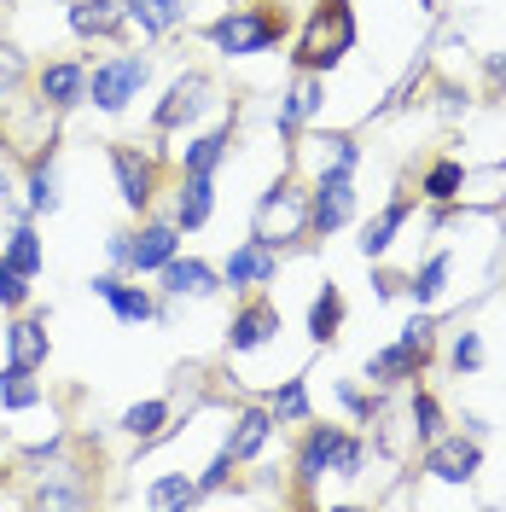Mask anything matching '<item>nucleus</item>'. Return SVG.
Returning <instances> with one entry per match:
<instances>
[{
    "instance_id": "1",
    "label": "nucleus",
    "mask_w": 506,
    "mask_h": 512,
    "mask_svg": "<svg viewBox=\"0 0 506 512\" xmlns=\"http://www.w3.org/2000/svg\"><path fill=\"white\" fill-rule=\"evenodd\" d=\"M355 47V12L349 0H320V12L309 18V30L297 41V64L303 70H332Z\"/></svg>"
},
{
    "instance_id": "2",
    "label": "nucleus",
    "mask_w": 506,
    "mask_h": 512,
    "mask_svg": "<svg viewBox=\"0 0 506 512\" xmlns=\"http://www.w3.org/2000/svg\"><path fill=\"white\" fill-rule=\"evenodd\" d=\"M285 35V12H268V6H233L227 18L210 24V41L222 47L227 59H251V53H268Z\"/></svg>"
},
{
    "instance_id": "3",
    "label": "nucleus",
    "mask_w": 506,
    "mask_h": 512,
    "mask_svg": "<svg viewBox=\"0 0 506 512\" xmlns=\"http://www.w3.org/2000/svg\"><path fill=\"white\" fill-rule=\"evenodd\" d=\"M146 76H152V64L140 59V53H117V59L94 64V76H88V99H94L99 111H123L128 99H140Z\"/></svg>"
},
{
    "instance_id": "4",
    "label": "nucleus",
    "mask_w": 506,
    "mask_h": 512,
    "mask_svg": "<svg viewBox=\"0 0 506 512\" xmlns=\"http://www.w3.org/2000/svg\"><path fill=\"white\" fill-rule=\"evenodd\" d=\"M303 233H309V198L291 181H280L256 204V239L262 245H285V239H303Z\"/></svg>"
},
{
    "instance_id": "5",
    "label": "nucleus",
    "mask_w": 506,
    "mask_h": 512,
    "mask_svg": "<svg viewBox=\"0 0 506 512\" xmlns=\"http://www.w3.org/2000/svg\"><path fill=\"white\" fill-rule=\"evenodd\" d=\"M477 466H483L477 437H431V448H425V472L443 483H472Z\"/></svg>"
},
{
    "instance_id": "6",
    "label": "nucleus",
    "mask_w": 506,
    "mask_h": 512,
    "mask_svg": "<svg viewBox=\"0 0 506 512\" xmlns=\"http://www.w3.org/2000/svg\"><path fill=\"white\" fill-rule=\"evenodd\" d=\"M274 332H280V309H274L268 297H256V303H245V309L233 315V332H227V344L245 355V350H262Z\"/></svg>"
},
{
    "instance_id": "7",
    "label": "nucleus",
    "mask_w": 506,
    "mask_h": 512,
    "mask_svg": "<svg viewBox=\"0 0 506 512\" xmlns=\"http://www.w3.org/2000/svg\"><path fill=\"white\" fill-rule=\"evenodd\" d=\"M280 274V256H274V245H262V239H251V245H239V251L227 256V286H268Z\"/></svg>"
},
{
    "instance_id": "8",
    "label": "nucleus",
    "mask_w": 506,
    "mask_h": 512,
    "mask_svg": "<svg viewBox=\"0 0 506 512\" xmlns=\"http://www.w3.org/2000/svg\"><path fill=\"white\" fill-rule=\"evenodd\" d=\"M163 291H169V297H216L222 280H216V268L198 262V256H187V262L169 256V262H163Z\"/></svg>"
},
{
    "instance_id": "9",
    "label": "nucleus",
    "mask_w": 506,
    "mask_h": 512,
    "mask_svg": "<svg viewBox=\"0 0 506 512\" xmlns=\"http://www.w3.org/2000/svg\"><path fill=\"white\" fill-rule=\"evenodd\" d=\"M204 94H210V76H198V70H192V76H181V82L169 88V99L158 105V128H181V123H192V117H198V111L210 105Z\"/></svg>"
},
{
    "instance_id": "10",
    "label": "nucleus",
    "mask_w": 506,
    "mask_h": 512,
    "mask_svg": "<svg viewBox=\"0 0 506 512\" xmlns=\"http://www.w3.org/2000/svg\"><path fill=\"white\" fill-rule=\"evenodd\" d=\"M76 99H88V70L70 64V59L47 64V70H41V105H47V111H64V105H76Z\"/></svg>"
},
{
    "instance_id": "11",
    "label": "nucleus",
    "mask_w": 506,
    "mask_h": 512,
    "mask_svg": "<svg viewBox=\"0 0 506 512\" xmlns=\"http://www.w3.org/2000/svg\"><path fill=\"white\" fill-rule=\"evenodd\" d=\"M111 169H117V187H123L128 210H146L152 204V163L140 158V152H128V146H117L111 152Z\"/></svg>"
},
{
    "instance_id": "12",
    "label": "nucleus",
    "mask_w": 506,
    "mask_h": 512,
    "mask_svg": "<svg viewBox=\"0 0 506 512\" xmlns=\"http://www.w3.org/2000/svg\"><path fill=\"white\" fill-rule=\"evenodd\" d=\"M128 24V0H76L70 30L76 35H117Z\"/></svg>"
},
{
    "instance_id": "13",
    "label": "nucleus",
    "mask_w": 506,
    "mask_h": 512,
    "mask_svg": "<svg viewBox=\"0 0 506 512\" xmlns=\"http://www.w3.org/2000/svg\"><path fill=\"white\" fill-rule=\"evenodd\" d=\"M88 291H94V297H105V303L117 309V320H128V326L152 320V297H146L140 286H123L117 274H99V280H88Z\"/></svg>"
},
{
    "instance_id": "14",
    "label": "nucleus",
    "mask_w": 506,
    "mask_h": 512,
    "mask_svg": "<svg viewBox=\"0 0 506 512\" xmlns=\"http://www.w3.org/2000/svg\"><path fill=\"white\" fill-rule=\"evenodd\" d=\"M268 437H274V414H268V408H245L239 425L227 431V454H233V460H256V454L268 448Z\"/></svg>"
},
{
    "instance_id": "15",
    "label": "nucleus",
    "mask_w": 506,
    "mask_h": 512,
    "mask_svg": "<svg viewBox=\"0 0 506 512\" xmlns=\"http://www.w3.org/2000/svg\"><path fill=\"white\" fill-rule=\"evenodd\" d=\"M6 361L35 373L47 361V320H12L6 326Z\"/></svg>"
},
{
    "instance_id": "16",
    "label": "nucleus",
    "mask_w": 506,
    "mask_h": 512,
    "mask_svg": "<svg viewBox=\"0 0 506 512\" xmlns=\"http://www.w3.org/2000/svg\"><path fill=\"white\" fill-rule=\"evenodd\" d=\"M320 99H326V82H320L315 70H309L303 82H291V94H285L280 117H274V123H280V134H291L297 123H309V117L320 111Z\"/></svg>"
},
{
    "instance_id": "17",
    "label": "nucleus",
    "mask_w": 506,
    "mask_h": 512,
    "mask_svg": "<svg viewBox=\"0 0 506 512\" xmlns=\"http://www.w3.org/2000/svg\"><path fill=\"white\" fill-rule=\"evenodd\" d=\"M175 245H181V239H175V227H163V222L146 227V233L128 245V268H134V274H152V268H163V262L175 256Z\"/></svg>"
},
{
    "instance_id": "18",
    "label": "nucleus",
    "mask_w": 506,
    "mask_h": 512,
    "mask_svg": "<svg viewBox=\"0 0 506 512\" xmlns=\"http://www.w3.org/2000/svg\"><path fill=\"white\" fill-rule=\"evenodd\" d=\"M338 443H344V431H332V425H315L309 431V443H303V460H297V478L315 483L332 472V460H338Z\"/></svg>"
},
{
    "instance_id": "19",
    "label": "nucleus",
    "mask_w": 506,
    "mask_h": 512,
    "mask_svg": "<svg viewBox=\"0 0 506 512\" xmlns=\"http://www.w3.org/2000/svg\"><path fill=\"white\" fill-rule=\"evenodd\" d=\"M210 210H216V181H210V175H187L181 204H175V222L181 227H204L210 222Z\"/></svg>"
},
{
    "instance_id": "20",
    "label": "nucleus",
    "mask_w": 506,
    "mask_h": 512,
    "mask_svg": "<svg viewBox=\"0 0 506 512\" xmlns=\"http://www.w3.org/2000/svg\"><path fill=\"white\" fill-rule=\"evenodd\" d=\"M419 361H425V355H419V350H408V344L396 338L390 350H379V355H373V361H367V379H373V384H396V379H413V373H419Z\"/></svg>"
},
{
    "instance_id": "21",
    "label": "nucleus",
    "mask_w": 506,
    "mask_h": 512,
    "mask_svg": "<svg viewBox=\"0 0 506 512\" xmlns=\"http://www.w3.org/2000/svg\"><path fill=\"white\" fill-rule=\"evenodd\" d=\"M181 18H187L181 0H128V24H140L146 35H169Z\"/></svg>"
},
{
    "instance_id": "22",
    "label": "nucleus",
    "mask_w": 506,
    "mask_h": 512,
    "mask_svg": "<svg viewBox=\"0 0 506 512\" xmlns=\"http://www.w3.org/2000/svg\"><path fill=\"white\" fill-rule=\"evenodd\" d=\"M0 262H6V268H18V274H24V280H35V274H41V239H35V227H12V233H6V256H0Z\"/></svg>"
},
{
    "instance_id": "23",
    "label": "nucleus",
    "mask_w": 506,
    "mask_h": 512,
    "mask_svg": "<svg viewBox=\"0 0 506 512\" xmlns=\"http://www.w3.org/2000/svg\"><path fill=\"white\" fill-rule=\"evenodd\" d=\"M227 140H233V128H216V134H198L187 146V175H216L222 169V158H227Z\"/></svg>"
},
{
    "instance_id": "24",
    "label": "nucleus",
    "mask_w": 506,
    "mask_h": 512,
    "mask_svg": "<svg viewBox=\"0 0 506 512\" xmlns=\"http://www.w3.org/2000/svg\"><path fill=\"white\" fill-rule=\"evenodd\" d=\"M338 326H344V297H338V286H326L315 297V309H309V338H315V344H332Z\"/></svg>"
},
{
    "instance_id": "25",
    "label": "nucleus",
    "mask_w": 506,
    "mask_h": 512,
    "mask_svg": "<svg viewBox=\"0 0 506 512\" xmlns=\"http://www.w3.org/2000/svg\"><path fill=\"white\" fill-rule=\"evenodd\" d=\"M402 222H408V204H384L379 222H367V233H361V256H384L396 245V227Z\"/></svg>"
},
{
    "instance_id": "26",
    "label": "nucleus",
    "mask_w": 506,
    "mask_h": 512,
    "mask_svg": "<svg viewBox=\"0 0 506 512\" xmlns=\"http://www.w3.org/2000/svg\"><path fill=\"white\" fill-rule=\"evenodd\" d=\"M0 402H6V414H24V408H35V402H41L30 367H12V361H6V373H0Z\"/></svg>"
},
{
    "instance_id": "27",
    "label": "nucleus",
    "mask_w": 506,
    "mask_h": 512,
    "mask_svg": "<svg viewBox=\"0 0 506 512\" xmlns=\"http://www.w3.org/2000/svg\"><path fill=\"white\" fill-rule=\"evenodd\" d=\"M163 425H169V402H134V408L123 414V431L128 437H140V443L163 437Z\"/></svg>"
},
{
    "instance_id": "28",
    "label": "nucleus",
    "mask_w": 506,
    "mask_h": 512,
    "mask_svg": "<svg viewBox=\"0 0 506 512\" xmlns=\"http://www.w3.org/2000/svg\"><path fill=\"white\" fill-rule=\"evenodd\" d=\"M460 187H466V169H460V163L454 158H443V163H431V169H425V198H437V204H448V198H460Z\"/></svg>"
},
{
    "instance_id": "29",
    "label": "nucleus",
    "mask_w": 506,
    "mask_h": 512,
    "mask_svg": "<svg viewBox=\"0 0 506 512\" xmlns=\"http://www.w3.org/2000/svg\"><path fill=\"white\" fill-rule=\"evenodd\" d=\"M448 268H454L448 256H431V262L413 274V286H408V291H413V303H437V297H443V286H448Z\"/></svg>"
},
{
    "instance_id": "30",
    "label": "nucleus",
    "mask_w": 506,
    "mask_h": 512,
    "mask_svg": "<svg viewBox=\"0 0 506 512\" xmlns=\"http://www.w3.org/2000/svg\"><path fill=\"white\" fill-rule=\"evenodd\" d=\"M146 501H152V507H192V501H198V483L192 478H158L146 489Z\"/></svg>"
},
{
    "instance_id": "31",
    "label": "nucleus",
    "mask_w": 506,
    "mask_h": 512,
    "mask_svg": "<svg viewBox=\"0 0 506 512\" xmlns=\"http://www.w3.org/2000/svg\"><path fill=\"white\" fill-rule=\"evenodd\" d=\"M274 414L291 419V425H297V419H309V384H303V379H285L280 390H274Z\"/></svg>"
},
{
    "instance_id": "32",
    "label": "nucleus",
    "mask_w": 506,
    "mask_h": 512,
    "mask_svg": "<svg viewBox=\"0 0 506 512\" xmlns=\"http://www.w3.org/2000/svg\"><path fill=\"white\" fill-rule=\"evenodd\" d=\"M30 210L35 216H41V210H59V187H53L47 158H35V169H30Z\"/></svg>"
},
{
    "instance_id": "33",
    "label": "nucleus",
    "mask_w": 506,
    "mask_h": 512,
    "mask_svg": "<svg viewBox=\"0 0 506 512\" xmlns=\"http://www.w3.org/2000/svg\"><path fill=\"white\" fill-rule=\"evenodd\" d=\"M413 431L431 443V437H443V408H437V396H413Z\"/></svg>"
},
{
    "instance_id": "34",
    "label": "nucleus",
    "mask_w": 506,
    "mask_h": 512,
    "mask_svg": "<svg viewBox=\"0 0 506 512\" xmlns=\"http://www.w3.org/2000/svg\"><path fill=\"white\" fill-rule=\"evenodd\" d=\"M454 367H460V373L483 367V338H477V332H460V338H454Z\"/></svg>"
},
{
    "instance_id": "35",
    "label": "nucleus",
    "mask_w": 506,
    "mask_h": 512,
    "mask_svg": "<svg viewBox=\"0 0 506 512\" xmlns=\"http://www.w3.org/2000/svg\"><path fill=\"white\" fill-rule=\"evenodd\" d=\"M24 297H30V280H24L18 268H6V262H0V303H6V309H18Z\"/></svg>"
},
{
    "instance_id": "36",
    "label": "nucleus",
    "mask_w": 506,
    "mask_h": 512,
    "mask_svg": "<svg viewBox=\"0 0 506 512\" xmlns=\"http://www.w3.org/2000/svg\"><path fill=\"white\" fill-rule=\"evenodd\" d=\"M82 501H88L82 489H59V483H41L35 489V507H82Z\"/></svg>"
},
{
    "instance_id": "37",
    "label": "nucleus",
    "mask_w": 506,
    "mask_h": 512,
    "mask_svg": "<svg viewBox=\"0 0 506 512\" xmlns=\"http://www.w3.org/2000/svg\"><path fill=\"white\" fill-rule=\"evenodd\" d=\"M361 460H367V448L355 443V437H344V443H338V460H332V472H338V478H355Z\"/></svg>"
},
{
    "instance_id": "38",
    "label": "nucleus",
    "mask_w": 506,
    "mask_h": 512,
    "mask_svg": "<svg viewBox=\"0 0 506 512\" xmlns=\"http://www.w3.org/2000/svg\"><path fill=\"white\" fill-rule=\"evenodd\" d=\"M18 76H24V53H18L12 41H0V94H6Z\"/></svg>"
},
{
    "instance_id": "39",
    "label": "nucleus",
    "mask_w": 506,
    "mask_h": 512,
    "mask_svg": "<svg viewBox=\"0 0 506 512\" xmlns=\"http://www.w3.org/2000/svg\"><path fill=\"white\" fill-rule=\"evenodd\" d=\"M402 344L425 355V350H431V320H425V315H413L408 326H402Z\"/></svg>"
},
{
    "instance_id": "40",
    "label": "nucleus",
    "mask_w": 506,
    "mask_h": 512,
    "mask_svg": "<svg viewBox=\"0 0 506 512\" xmlns=\"http://www.w3.org/2000/svg\"><path fill=\"white\" fill-rule=\"evenodd\" d=\"M227 472H233V454L222 448V454H216V466H210V472L198 478V495H204V489H222V483H227Z\"/></svg>"
},
{
    "instance_id": "41",
    "label": "nucleus",
    "mask_w": 506,
    "mask_h": 512,
    "mask_svg": "<svg viewBox=\"0 0 506 512\" xmlns=\"http://www.w3.org/2000/svg\"><path fill=\"white\" fill-rule=\"evenodd\" d=\"M105 251H111L117 268H128V233H111V239H105Z\"/></svg>"
},
{
    "instance_id": "42",
    "label": "nucleus",
    "mask_w": 506,
    "mask_h": 512,
    "mask_svg": "<svg viewBox=\"0 0 506 512\" xmlns=\"http://www.w3.org/2000/svg\"><path fill=\"white\" fill-rule=\"evenodd\" d=\"M338 402H344L349 414H367V402H361V390H349V384H344V390H338Z\"/></svg>"
},
{
    "instance_id": "43",
    "label": "nucleus",
    "mask_w": 506,
    "mask_h": 512,
    "mask_svg": "<svg viewBox=\"0 0 506 512\" xmlns=\"http://www.w3.org/2000/svg\"><path fill=\"white\" fill-rule=\"evenodd\" d=\"M489 76H495V82H506V53H501V59H489Z\"/></svg>"
},
{
    "instance_id": "44",
    "label": "nucleus",
    "mask_w": 506,
    "mask_h": 512,
    "mask_svg": "<svg viewBox=\"0 0 506 512\" xmlns=\"http://www.w3.org/2000/svg\"><path fill=\"white\" fill-rule=\"evenodd\" d=\"M0 204H12V181H6V169H0Z\"/></svg>"
},
{
    "instance_id": "45",
    "label": "nucleus",
    "mask_w": 506,
    "mask_h": 512,
    "mask_svg": "<svg viewBox=\"0 0 506 512\" xmlns=\"http://www.w3.org/2000/svg\"><path fill=\"white\" fill-rule=\"evenodd\" d=\"M425 6H431V0H425Z\"/></svg>"
}]
</instances>
